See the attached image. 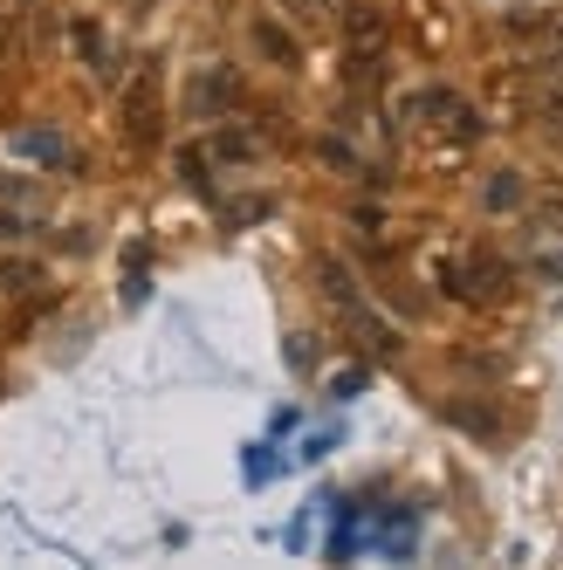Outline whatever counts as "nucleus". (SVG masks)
<instances>
[{"label": "nucleus", "mask_w": 563, "mask_h": 570, "mask_svg": "<svg viewBox=\"0 0 563 570\" xmlns=\"http://www.w3.org/2000/svg\"><path fill=\"white\" fill-rule=\"evenodd\" d=\"M324 8H344V0H324Z\"/></svg>", "instance_id": "nucleus-13"}, {"label": "nucleus", "mask_w": 563, "mask_h": 570, "mask_svg": "<svg viewBox=\"0 0 563 570\" xmlns=\"http://www.w3.org/2000/svg\"><path fill=\"white\" fill-rule=\"evenodd\" d=\"M316 289H324V296L337 303V316H344V323H350V331L365 337V344H372L378 357H392V351H398L392 323H385V316H378V309L365 303V289H357V275H350V268H344L337 255H324V262H316Z\"/></svg>", "instance_id": "nucleus-1"}, {"label": "nucleus", "mask_w": 563, "mask_h": 570, "mask_svg": "<svg viewBox=\"0 0 563 570\" xmlns=\"http://www.w3.org/2000/svg\"><path fill=\"white\" fill-rule=\"evenodd\" d=\"M439 289L467 309H495L508 296V262L495 255H461V262H439Z\"/></svg>", "instance_id": "nucleus-2"}, {"label": "nucleus", "mask_w": 563, "mask_h": 570, "mask_svg": "<svg viewBox=\"0 0 563 570\" xmlns=\"http://www.w3.org/2000/svg\"><path fill=\"white\" fill-rule=\"evenodd\" d=\"M413 110H419L447 145H481V110H474L467 97H454V90H419Z\"/></svg>", "instance_id": "nucleus-5"}, {"label": "nucleus", "mask_w": 563, "mask_h": 570, "mask_svg": "<svg viewBox=\"0 0 563 570\" xmlns=\"http://www.w3.org/2000/svg\"><path fill=\"white\" fill-rule=\"evenodd\" d=\"M207 151H214V158H234V166H240V158H255V131H234V125H220Z\"/></svg>", "instance_id": "nucleus-10"}, {"label": "nucleus", "mask_w": 563, "mask_h": 570, "mask_svg": "<svg viewBox=\"0 0 563 570\" xmlns=\"http://www.w3.org/2000/svg\"><path fill=\"white\" fill-rule=\"evenodd\" d=\"M125 138H131V151L166 145V83H158V69H138L125 83Z\"/></svg>", "instance_id": "nucleus-3"}, {"label": "nucleus", "mask_w": 563, "mask_h": 570, "mask_svg": "<svg viewBox=\"0 0 563 570\" xmlns=\"http://www.w3.org/2000/svg\"><path fill=\"white\" fill-rule=\"evenodd\" d=\"M385 49H392V35H385V14H350L344 21V76H350V90H378V69H385Z\"/></svg>", "instance_id": "nucleus-4"}, {"label": "nucleus", "mask_w": 563, "mask_h": 570, "mask_svg": "<svg viewBox=\"0 0 563 570\" xmlns=\"http://www.w3.org/2000/svg\"><path fill=\"white\" fill-rule=\"evenodd\" d=\"M0 289L8 296H49V275L34 262H0Z\"/></svg>", "instance_id": "nucleus-8"}, {"label": "nucleus", "mask_w": 563, "mask_h": 570, "mask_svg": "<svg viewBox=\"0 0 563 570\" xmlns=\"http://www.w3.org/2000/svg\"><path fill=\"white\" fill-rule=\"evenodd\" d=\"M481 199H488V214H522V199H530V193H522V179H515V173H495Z\"/></svg>", "instance_id": "nucleus-9"}, {"label": "nucleus", "mask_w": 563, "mask_h": 570, "mask_svg": "<svg viewBox=\"0 0 563 570\" xmlns=\"http://www.w3.org/2000/svg\"><path fill=\"white\" fill-rule=\"evenodd\" d=\"M240 104V76H227V69H207V76H199V83H192V110H234Z\"/></svg>", "instance_id": "nucleus-6"}, {"label": "nucleus", "mask_w": 563, "mask_h": 570, "mask_svg": "<svg viewBox=\"0 0 563 570\" xmlns=\"http://www.w3.org/2000/svg\"><path fill=\"white\" fill-rule=\"evenodd\" d=\"M255 42L275 56V62H296V42H289V35H282V21H255Z\"/></svg>", "instance_id": "nucleus-11"}, {"label": "nucleus", "mask_w": 563, "mask_h": 570, "mask_svg": "<svg viewBox=\"0 0 563 570\" xmlns=\"http://www.w3.org/2000/svg\"><path fill=\"white\" fill-rule=\"evenodd\" d=\"M530 248H536V268H543V275H563V214H543V220H536Z\"/></svg>", "instance_id": "nucleus-7"}, {"label": "nucleus", "mask_w": 563, "mask_h": 570, "mask_svg": "<svg viewBox=\"0 0 563 570\" xmlns=\"http://www.w3.org/2000/svg\"><path fill=\"white\" fill-rule=\"evenodd\" d=\"M76 49H83L97 69H103V42H97V21H76Z\"/></svg>", "instance_id": "nucleus-12"}]
</instances>
